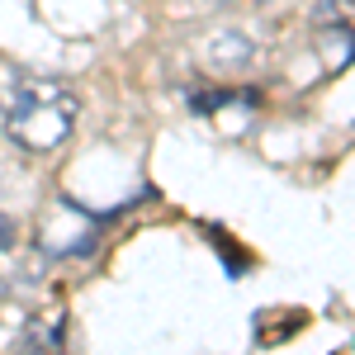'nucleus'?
<instances>
[{
    "label": "nucleus",
    "mask_w": 355,
    "mask_h": 355,
    "mask_svg": "<svg viewBox=\"0 0 355 355\" xmlns=\"http://www.w3.org/2000/svg\"><path fill=\"white\" fill-rule=\"evenodd\" d=\"M76 119H81V95L53 76H24L5 100V133L38 157L57 152L71 137Z\"/></svg>",
    "instance_id": "obj_1"
},
{
    "label": "nucleus",
    "mask_w": 355,
    "mask_h": 355,
    "mask_svg": "<svg viewBox=\"0 0 355 355\" xmlns=\"http://www.w3.org/2000/svg\"><path fill=\"white\" fill-rule=\"evenodd\" d=\"M204 57H209V67H227V71H242V67H251L256 62V43L246 38V33H237V28H223V33H214L209 43H204Z\"/></svg>",
    "instance_id": "obj_2"
},
{
    "label": "nucleus",
    "mask_w": 355,
    "mask_h": 355,
    "mask_svg": "<svg viewBox=\"0 0 355 355\" xmlns=\"http://www.w3.org/2000/svg\"><path fill=\"white\" fill-rule=\"evenodd\" d=\"M318 43H322V62L327 67H346V57H351V24L318 28Z\"/></svg>",
    "instance_id": "obj_3"
},
{
    "label": "nucleus",
    "mask_w": 355,
    "mask_h": 355,
    "mask_svg": "<svg viewBox=\"0 0 355 355\" xmlns=\"http://www.w3.org/2000/svg\"><path fill=\"white\" fill-rule=\"evenodd\" d=\"M327 24H351V0H318L313 5V28Z\"/></svg>",
    "instance_id": "obj_4"
},
{
    "label": "nucleus",
    "mask_w": 355,
    "mask_h": 355,
    "mask_svg": "<svg viewBox=\"0 0 355 355\" xmlns=\"http://www.w3.org/2000/svg\"><path fill=\"white\" fill-rule=\"evenodd\" d=\"M19 355H62V331L43 336L38 327H28V336L19 341Z\"/></svg>",
    "instance_id": "obj_5"
},
{
    "label": "nucleus",
    "mask_w": 355,
    "mask_h": 355,
    "mask_svg": "<svg viewBox=\"0 0 355 355\" xmlns=\"http://www.w3.org/2000/svg\"><path fill=\"white\" fill-rule=\"evenodd\" d=\"M227 100H232L227 90H194V95H190V110L194 114H218Z\"/></svg>",
    "instance_id": "obj_6"
},
{
    "label": "nucleus",
    "mask_w": 355,
    "mask_h": 355,
    "mask_svg": "<svg viewBox=\"0 0 355 355\" xmlns=\"http://www.w3.org/2000/svg\"><path fill=\"white\" fill-rule=\"evenodd\" d=\"M15 242H19V227L10 214H0V251H15Z\"/></svg>",
    "instance_id": "obj_7"
},
{
    "label": "nucleus",
    "mask_w": 355,
    "mask_h": 355,
    "mask_svg": "<svg viewBox=\"0 0 355 355\" xmlns=\"http://www.w3.org/2000/svg\"><path fill=\"white\" fill-rule=\"evenodd\" d=\"M214 5H270V0H214Z\"/></svg>",
    "instance_id": "obj_8"
}]
</instances>
